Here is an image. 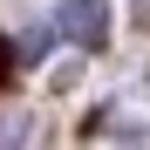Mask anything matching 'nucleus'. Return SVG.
Masks as SVG:
<instances>
[{"mask_svg": "<svg viewBox=\"0 0 150 150\" xmlns=\"http://www.w3.org/2000/svg\"><path fill=\"white\" fill-rule=\"evenodd\" d=\"M55 34L75 41V48H103L109 41V7L103 0H62L55 7Z\"/></svg>", "mask_w": 150, "mask_h": 150, "instance_id": "nucleus-1", "label": "nucleus"}, {"mask_svg": "<svg viewBox=\"0 0 150 150\" xmlns=\"http://www.w3.org/2000/svg\"><path fill=\"white\" fill-rule=\"evenodd\" d=\"M48 41H55V28H34L28 41H21V55H48Z\"/></svg>", "mask_w": 150, "mask_h": 150, "instance_id": "nucleus-2", "label": "nucleus"}, {"mask_svg": "<svg viewBox=\"0 0 150 150\" xmlns=\"http://www.w3.org/2000/svg\"><path fill=\"white\" fill-rule=\"evenodd\" d=\"M7 68H14V48H7V34H0V82H7Z\"/></svg>", "mask_w": 150, "mask_h": 150, "instance_id": "nucleus-3", "label": "nucleus"}]
</instances>
